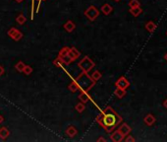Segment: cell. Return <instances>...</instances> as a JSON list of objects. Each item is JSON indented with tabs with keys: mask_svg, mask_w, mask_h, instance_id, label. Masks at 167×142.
<instances>
[{
	"mask_svg": "<svg viewBox=\"0 0 167 142\" xmlns=\"http://www.w3.org/2000/svg\"><path fill=\"white\" fill-rule=\"evenodd\" d=\"M25 66H26V64L24 63L23 61H18L17 63L15 64V69L18 71V72H23V70H24V68H25Z\"/></svg>",
	"mask_w": 167,
	"mask_h": 142,
	"instance_id": "24",
	"label": "cell"
},
{
	"mask_svg": "<svg viewBox=\"0 0 167 142\" xmlns=\"http://www.w3.org/2000/svg\"><path fill=\"white\" fill-rule=\"evenodd\" d=\"M84 15L87 20H90L91 22H94L99 16V10L94 5H91L84 11Z\"/></svg>",
	"mask_w": 167,
	"mask_h": 142,
	"instance_id": "4",
	"label": "cell"
},
{
	"mask_svg": "<svg viewBox=\"0 0 167 142\" xmlns=\"http://www.w3.org/2000/svg\"><path fill=\"white\" fill-rule=\"evenodd\" d=\"M63 28H64V30L66 31V32H68V33H72L73 31L76 29V25H75V23L73 21H71V20H68L66 23L64 24V26H63Z\"/></svg>",
	"mask_w": 167,
	"mask_h": 142,
	"instance_id": "15",
	"label": "cell"
},
{
	"mask_svg": "<svg viewBox=\"0 0 167 142\" xmlns=\"http://www.w3.org/2000/svg\"><path fill=\"white\" fill-rule=\"evenodd\" d=\"M4 73H5V69H4L2 65H0V76H2Z\"/></svg>",
	"mask_w": 167,
	"mask_h": 142,
	"instance_id": "29",
	"label": "cell"
},
{
	"mask_svg": "<svg viewBox=\"0 0 167 142\" xmlns=\"http://www.w3.org/2000/svg\"><path fill=\"white\" fill-rule=\"evenodd\" d=\"M3 121H4V118L2 117L1 114H0V124H1V123H2Z\"/></svg>",
	"mask_w": 167,
	"mask_h": 142,
	"instance_id": "31",
	"label": "cell"
},
{
	"mask_svg": "<svg viewBox=\"0 0 167 142\" xmlns=\"http://www.w3.org/2000/svg\"><path fill=\"white\" fill-rule=\"evenodd\" d=\"M16 22H17V24H19V25H24L26 22H27V18L25 17L23 13H20V14L16 17Z\"/></svg>",
	"mask_w": 167,
	"mask_h": 142,
	"instance_id": "20",
	"label": "cell"
},
{
	"mask_svg": "<svg viewBox=\"0 0 167 142\" xmlns=\"http://www.w3.org/2000/svg\"><path fill=\"white\" fill-rule=\"evenodd\" d=\"M41 1H43V0H41Z\"/></svg>",
	"mask_w": 167,
	"mask_h": 142,
	"instance_id": "36",
	"label": "cell"
},
{
	"mask_svg": "<svg viewBox=\"0 0 167 142\" xmlns=\"http://www.w3.org/2000/svg\"><path fill=\"white\" fill-rule=\"evenodd\" d=\"M75 110H76L79 114H82L84 110H86V105L82 103V102H80V103H78L76 106H75Z\"/></svg>",
	"mask_w": 167,
	"mask_h": 142,
	"instance_id": "23",
	"label": "cell"
},
{
	"mask_svg": "<svg viewBox=\"0 0 167 142\" xmlns=\"http://www.w3.org/2000/svg\"><path fill=\"white\" fill-rule=\"evenodd\" d=\"M94 66H95V63L91 60V57H89L87 55L84 56L80 60V62L78 63V67L80 68L83 72H87V73H89Z\"/></svg>",
	"mask_w": 167,
	"mask_h": 142,
	"instance_id": "3",
	"label": "cell"
},
{
	"mask_svg": "<svg viewBox=\"0 0 167 142\" xmlns=\"http://www.w3.org/2000/svg\"><path fill=\"white\" fill-rule=\"evenodd\" d=\"M75 81H76V83L78 84L79 90L80 91L85 90V91H87V92H89L96 83L95 81H94V80L91 79V75H89V73L83 72V71L76 77Z\"/></svg>",
	"mask_w": 167,
	"mask_h": 142,
	"instance_id": "2",
	"label": "cell"
},
{
	"mask_svg": "<svg viewBox=\"0 0 167 142\" xmlns=\"http://www.w3.org/2000/svg\"><path fill=\"white\" fill-rule=\"evenodd\" d=\"M125 138V136L122 134V133L118 130V129H114L111 132V135H110V139L113 142H121L123 141Z\"/></svg>",
	"mask_w": 167,
	"mask_h": 142,
	"instance_id": "9",
	"label": "cell"
},
{
	"mask_svg": "<svg viewBox=\"0 0 167 142\" xmlns=\"http://www.w3.org/2000/svg\"><path fill=\"white\" fill-rule=\"evenodd\" d=\"M14 1H15V2H17V3H22V2L24 1V0H14Z\"/></svg>",
	"mask_w": 167,
	"mask_h": 142,
	"instance_id": "33",
	"label": "cell"
},
{
	"mask_svg": "<svg viewBox=\"0 0 167 142\" xmlns=\"http://www.w3.org/2000/svg\"><path fill=\"white\" fill-rule=\"evenodd\" d=\"M163 106H164V108H165V109L167 110V99H166V100H165V101L163 102Z\"/></svg>",
	"mask_w": 167,
	"mask_h": 142,
	"instance_id": "32",
	"label": "cell"
},
{
	"mask_svg": "<svg viewBox=\"0 0 167 142\" xmlns=\"http://www.w3.org/2000/svg\"><path fill=\"white\" fill-rule=\"evenodd\" d=\"M114 1H115V2H119L120 0H114Z\"/></svg>",
	"mask_w": 167,
	"mask_h": 142,
	"instance_id": "35",
	"label": "cell"
},
{
	"mask_svg": "<svg viewBox=\"0 0 167 142\" xmlns=\"http://www.w3.org/2000/svg\"><path fill=\"white\" fill-rule=\"evenodd\" d=\"M68 54L73 59V61H75L76 59H78L79 57H80L81 52L79 51L75 47H68Z\"/></svg>",
	"mask_w": 167,
	"mask_h": 142,
	"instance_id": "11",
	"label": "cell"
},
{
	"mask_svg": "<svg viewBox=\"0 0 167 142\" xmlns=\"http://www.w3.org/2000/svg\"><path fill=\"white\" fill-rule=\"evenodd\" d=\"M166 35H167V33H166Z\"/></svg>",
	"mask_w": 167,
	"mask_h": 142,
	"instance_id": "37",
	"label": "cell"
},
{
	"mask_svg": "<svg viewBox=\"0 0 167 142\" xmlns=\"http://www.w3.org/2000/svg\"><path fill=\"white\" fill-rule=\"evenodd\" d=\"M78 99L80 100V102H82V103L86 104V103H87V102H90L91 100V95L89 94V92L87 91L81 90L80 94H79V96H78Z\"/></svg>",
	"mask_w": 167,
	"mask_h": 142,
	"instance_id": "10",
	"label": "cell"
},
{
	"mask_svg": "<svg viewBox=\"0 0 167 142\" xmlns=\"http://www.w3.org/2000/svg\"><path fill=\"white\" fill-rule=\"evenodd\" d=\"M95 121L107 133H111L123 121V118L115 110L108 106L96 117Z\"/></svg>",
	"mask_w": 167,
	"mask_h": 142,
	"instance_id": "1",
	"label": "cell"
},
{
	"mask_svg": "<svg viewBox=\"0 0 167 142\" xmlns=\"http://www.w3.org/2000/svg\"><path fill=\"white\" fill-rule=\"evenodd\" d=\"M125 137H126V138H124V140L126 142H135L136 141V139L134 138V137L132 136V135H130V134H128V135L125 136Z\"/></svg>",
	"mask_w": 167,
	"mask_h": 142,
	"instance_id": "28",
	"label": "cell"
},
{
	"mask_svg": "<svg viewBox=\"0 0 167 142\" xmlns=\"http://www.w3.org/2000/svg\"><path fill=\"white\" fill-rule=\"evenodd\" d=\"M155 121H156V118H155V115H152L151 114H147L146 117H144V122L146 123L147 126L153 125V124L155 123Z\"/></svg>",
	"mask_w": 167,
	"mask_h": 142,
	"instance_id": "12",
	"label": "cell"
},
{
	"mask_svg": "<svg viewBox=\"0 0 167 142\" xmlns=\"http://www.w3.org/2000/svg\"><path fill=\"white\" fill-rule=\"evenodd\" d=\"M140 2L139 0H130L129 1V7L133 8V7H140Z\"/></svg>",
	"mask_w": 167,
	"mask_h": 142,
	"instance_id": "25",
	"label": "cell"
},
{
	"mask_svg": "<svg viewBox=\"0 0 167 142\" xmlns=\"http://www.w3.org/2000/svg\"><path fill=\"white\" fill-rule=\"evenodd\" d=\"M57 58H59L65 65H69L73 62V59L68 54V47H63L61 48L57 55Z\"/></svg>",
	"mask_w": 167,
	"mask_h": 142,
	"instance_id": "5",
	"label": "cell"
},
{
	"mask_svg": "<svg viewBox=\"0 0 167 142\" xmlns=\"http://www.w3.org/2000/svg\"><path fill=\"white\" fill-rule=\"evenodd\" d=\"M33 71H34V69H33L32 66L26 65V66H25V68H24V70H23V73H25L26 75H30V74L33 73Z\"/></svg>",
	"mask_w": 167,
	"mask_h": 142,
	"instance_id": "26",
	"label": "cell"
},
{
	"mask_svg": "<svg viewBox=\"0 0 167 142\" xmlns=\"http://www.w3.org/2000/svg\"><path fill=\"white\" fill-rule=\"evenodd\" d=\"M7 35L9 36V37L13 39L14 42H19L22 39V38L24 37L23 33H22V31L16 29L15 27H12L9 30L7 31Z\"/></svg>",
	"mask_w": 167,
	"mask_h": 142,
	"instance_id": "6",
	"label": "cell"
},
{
	"mask_svg": "<svg viewBox=\"0 0 167 142\" xmlns=\"http://www.w3.org/2000/svg\"><path fill=\"white\" fill-rule=\"evenodd\" d=\"M144 28H146V30L147 31V32L153 33L155 31V29H156V24L155 23V22L149 21V22H147L146 25H144Z\"/></svg>",
	"mask_w": 167,
	"mask_h": 142,
	"instance_id": "18",
	"label": "cell"
},
{
	"mask_svg": "<svg viewBox=\"0 0 167 142\" xmlns=\"http://www.w3.org/2000/svg\"><path fill=\"white\" fill-rule=\"evenodd\" d=\"M129 12L131 13V15H133L134 17H139L143 13V9L140 7H133L129 9Z\"/></svg>",
	"mask_w": 167,
	"mask_h": 142,
	"instance_id": "17",
	"label": "cell"
},
{
	"mask_svg": "<svg viewBox=\"0 0 167 142\" xmlns=\"http://www.w3.org/2000/svg\"><path fill=\"white\" fill-rule=\"evenodd\" d=\"M53 64H54V66H56V67H63V62L61 61L59 58H56V59H54L53 60Z\"/></svg>",
	"mask_w": 167,
	"mask_h": 142,
	"instance_id": "27",
	"label": "cell"
},
{
	"mask_svg": "<svg viewBox=\"0 0 167 142\" xmlns=\"http://www.w3.org/2000/svg\"><path fill=\"white\" fill-rule=\"evenodd\" d=\"M68 89H69V91H71L72 93H75V92L79 91V86H78V84L76 83V81H75V80L69 84V85H68Z\"/></svg>",
	"mask_w": 167,
	"mask_h": 142,
	"instance_id": "22",
	"label": "cell"
},
{
	"mask_svg": "<svg viewBox=\"0 0 167 142\" xmlns=\"http://www.w3.org/2000/svg\"><path fill=\"white\" fill-rule=\"evenodd\" d=\"M100 11H101L104 15L108 16V15H110L111 13H112V11H113V7L110 5V4L105 3V4H103V5H102L101 7H100Z\"/></svg>",
	"mask_w": 167,
	"mask_h": 142,
	"instance_id": "14",
	"label": "cell"
},
{
	"mask_svg": "<svg viewBox=\"0 0 167 142\" xmlns=\"http://www.w3.org/2000/svg\"><path fill=\"white\" fill-rule=\"evenodd\" d=\"M117 129L119 130L124 136H127L128 134H130L131 131H132V128L129 124H127L126 122H123V121L117 126Z\"/></svg>",
	"mask_w": 167,
	"mask_h": 142,
	"instance_id": "8",
	"label": "cell"
},
{
	"mask_svg": "<svg viewBox=\"0 0 167 142\" xmlns=\"http://www.w3.org/2000/svg\"><path fill=\"white\" fill-rule=\"evenodd\" d=\"M115 86L118 87V88H121V89H124V90H126V89H128L130 87V82L126 77L121 76L116 80Z\"/></svg>",
	"mask_w": 167,
	"mask_h": 142,
	"instance_id": "7",
	"label": "cell"
},
{
	"mask_svg": "<svg viewBox=\"0 0 167 142\" xmlns=\"http://www.w3.org/2000/svg\"><path fill=\"white\" fill-rule=\"evenodd\" d=\"M65 133H66V135L70 137V138H73V137H75L78 134V129L74 125H69L67 127V129L65 130Z\"/></svg>",
	"mask_w": 167,
	"mask_h": 142,
	"instance_id": "13",
	"label": "cell"
},
{
	"mask_svg": "<svg viewBox=\"0 0 167 142\" xmlns=\"http://www.w3.org/2000/svg\"><path fill=\"white\" fill-rule=\"evenodd\" d=\"M91 79L94 80V81L98 82V80H99L100 78L102 77V74H101V72H100L99 70H95V71H94L93 73H91Z\"/></svg>",
	"mask_w": 167,
	"mask_h": 142,
	"instance_id": "21",
	"label": "cell"
},
{
	"mask_svg": "<svg viewBox=\"0 0 167 142\" xmlns=\"http://www.w3.org/2000/svg\"><path fill=\"white\" fill-rule=\"evenodd\" d=\"M164 59H165V60L167 61V52L165 53V55H164Z\"/></svg>",
	"mask_w": 167,
	"mask_h": 142,
	"instance_id": "34",
	"label": "cell"
},
{
	"mask_svg": "<svg viewBox=\"0 0 167 142\" xmlns=\"http://www.w3.org/2000/svg\"><path fill=\"white\" fill-rule=\"evenodd\" d=\"M10 135V130L8 129L6 126L0 127V139L1 140H6Z\"/></svg>",
	"mask_w": 167,
	"mask_h": 142,
	"instance_id": "16",
	"label": "cell"
},
{
	"mask_svg": "<svg viewBox=\"0 0 167 142\" xmlns=\"http://www.w3.org/2000/svg\"><path fill=\"white\" fill-rule=\"evenodd\" d=\"M114 95H115L118 98V99H123V98L126 96V90L116 87L115 91H114Z\"/></svg>",
	"mask_w": 167,
	"mask_h": 142,
	"instance_id": "19",
	"label": "cell"
},
{
	"mask_svg": "<svg viewBox=\"0 0 167 142\" xmlns=\"http://www.w3.org/2000/svg\"><path fill=\"white\" fill-rule=\"evenodd\" d=\"M98 142H106V139H105L104 137H99L98 139Z\"/></svg>",
	"mask_w": 167,
	"mask_h": 142,
	"instance_id": "30",
	"label": "cell"
}]
</instances>
